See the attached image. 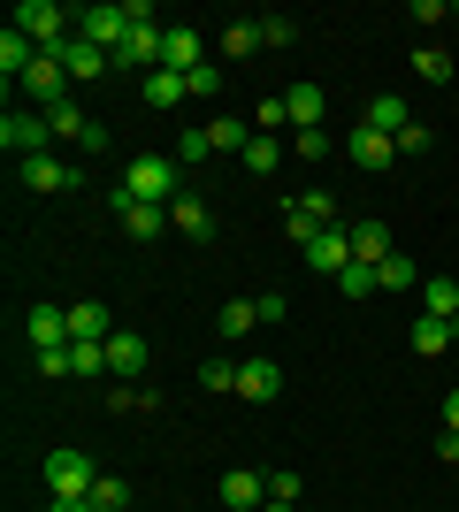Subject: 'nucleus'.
I'll return each instance as SVG.
<instances>
[{
    "instance_id": "f257e3e1",
    "label": "nucleus",
    "mask_w": 459,
    "mask_h": 512,
    "mask_svg": "<svg viewBox=\"0 0 459 512\" xmlns=\"http://www.w3.org/2000/svg\"><path fill=\"white\" fill-rule=\"evenodd\" d=\"M123 192L146 199V207H169V199H184V161H176V153H138L131 176H123Z\"/></svg>"
},
{
    "instance_id": "f03ea898",
    "label": "nucleus",
    "mask_w": 459,
    "mask_h": 512,
    "mask_svg": "<svg viewBox=\"0 0 459 512\" xmlns=\"http://www.w3.org/2000/svg\"><path fill=\"white\" fill-rule=\"evenodd\" d=\"M92 490H100L92 451H46V497H92Z\"/></svg>"
},
{
    "instance_id": "7ed1b4c3",
    "label": "nucleus",
    "mask_w": 459,
    "mask_h": 512,
    "mask_svg": "<svg viewBox=\"0 0 459 512\" xmlns=\"http://www.w3.org/2000/svg\"><path fill=\"white\" fill-rule=\"evenodd\" d=\"M69 23H77V16H69V8H54V0H23V8H16V31L39 46V54H54V46L69 39Z\"/></svg>"
},
{
    "instance_id": "20e7f679",
    "label": "nucleus",
    "mask_w": 459,
    "mask_h": 512,
    "mask_svg": "<svg viewBox=\"0 0 459 512\" xmlns=\"http://www.w3.org/2000/svg\"><path fill=\"white\" fill-rule=\"evenodd\" d=\"M131 31H138V23H131V8H123V0H108V8H77V39L108 46V54L131 39Z\"/></svg>"
},
{
    "instance_id": "39448f33",
    "label": "nucleus",
    "mask_w": 459,
    "mask_h": 512,
    "mask_svg": "<svg viewBox=\"0 0 459 512\" xmlns=\"http://www.w3.org/2000/svg\"><path fill=\"white\" fill-rule=\"evenodd\" d=\"M306 268H314V276H345L352 268V222H329V230L306 245Z\"/></svg>"
},
{
    "instance_id": "423d86ee",
    "label": "nucleus",
    "mask_w": 459,
    "mask_h": 512,
    "mask_svg": "<svg viewBox=\"0 0 459 512\" xmlns=\"http://www.w3.org/2000/svg\"><path fill=\"white\" fill-rule=\"evenodd\" d=\"M54 62H62L69 77H77V85H92V77H108V69H115V54H108V46H92V39H77V31H69V39L54 46Z\"/></svg>"
},
{
    "instance_id": "0eeeda50",
    "label": "nucleus",
    "mask_w": 459,
    "mask_h": 512,
    "mask_svg": "<svg viewBox=\"0 0 459 512\" xmlns=\"http://www.w3.org/2000/svg\"><path fill=\"white\" fill-rule=\"evenodd\" d=\"M46 138H54V123H46V115H16V107L0 115V146H16L23 161H31V153H46Z\"/></svg>"
},
{
    "instance_id": "6e6552de",
    "label": "nucleus",
    "mask_w": 459,
    "mask_h": 512,
    "mask_svg": "<svg viewBox=\"0 0 459 512\" xmlns=\"http://www.w3.org/2000/svg\"><path fill=\"white\" fill-rule=\"evenodd\" d=\"M23 344H31V352L69 344V306H31V314H23Z\"/></svg>"
},
{
    "instance_id": "1a4fd4ad",
    "label": "nucleus",
    "mask_w": 459,
    "mask_h": 512,
    "mask_svg": "<svg viewBox=\"0 0 459 512\" xmlns=\"http://www.w3.org/2000/svg\"><path fill=\"white\" fill-rule=\"evenodd\" d=\"M23 92H31V100H39L46 115H54V107L69 100V69L54 62V54H39V62H31V77H23Z\"/></svg>"
},
{
    "instance_id": "9d476101",
    "label": "nucleus",
    "mask_w": 459,
    "mask_h": 512,
    "mask_svg": "<svg viewBox=\"0 0 459 512\" xmlns=\"http://www.w3.org/2000/svg\"><path fill=\"white\" fill-rule=\"evenodd\" d=\"M23 184H31L39 199H54V192H77V169L54 161V153H31V161H23Z\"/></svg>"
},
{
    "instance_id": "9b49d317",
    "label": "nucleus",
    "mask_w": 459,
    "mask_h": 512,
    "mask_svg": "<svg viewBox=\"0 0 459 512\" xmlns=\"http://www.w3.org/2000/svg\"><path fill=\"white\" fill-rule=\"evenodd\" d=\"M345 153H352V161H360L368 176H383V169L398 161V138H383V130H368V123H360V130L345 138Z\"/></svg>"
},
{
    "instance_id": "f8f14e48",
    "label": "nucleus",
    "mask_w": 459,
    "mask_h": 512,
    "mask_svg": "<svg viewBox=\"0 0 459 512\" xmlns=\"http://www.w3.org/2000/svg\"><path fill=\"white\" fill-rule=\"evenodd\" d=\"M115 69H138V77H153V69H161V31H153V23H138L131 39L115 46Z\"/></svg>"
},
{
    "instance_id": "ddd939ff",
    "label": "nucleus",
    "mask_w": 459,
    "mask_h": 512,
    "mask_svg": "<svg viewBox=\"0 0 459 512\" xmlns=\"http://www.w3.org/2000/svg\"><path fill=\"white\" fill-rule=\"evenodd\" d=\"M46 123H54V138H69V146H77V153H92V146H108V130H100V123H92V115H77V107H54V115H46Z\"/></svg>"
},
{
    "instance_id": "4468645a",
    "label": "nucleus",
    "mask_w": 459,
    "mask_h": 512,
    "mask_svg": "<svg viewBox=\"0 0 459 512\" xmlns=\"http://www.w3.org/2000/svg\"><path fill=\"white\" fill-rule=\"evenodd\" d=\"M360 123H368V130H383V138H406V130H414V107L398 100V92H375Z\"/></svg>"
},
{
    "instance_id": "2eb2a0df",
    "label": "nucleus",
    "mask_w": 459,
    "mask_h": 512,
    "mask_svg": "<svg viewBox=\"0 0 459 512\" xmlns=\"http://www.w3.org/2000/svg\"><path fill=\"white\" fill-rule=\"evenodd\" d=\"M108 337H115V321H108V306H100V299L69 306V344H108Z\"/></svg>"
},
{
    "instance_id": "dca6fc26",
    "label": "nucleus",
    "mask_w": 459,
    "mask_h": 512,
    "mask_svg": "<svg viewBox=\"0 0 459 512\" xmlns=\"http://www.w3.org/2000/svg\"><path fill=\"white\" fill-rule=\"evenodd\" d=\"M115 207H123V230H131L138 245H153V237L169 230V207H146V199H131V192H115Z\"/></svg>"
},
{
    "instance_id": "f3484780",
    "label": "nucleus",
    "mask_w": 459,
    "mask_h": 512,
    "mask_svg": "<svg viewBox=\"0 0 459 512\" xmlns=\"http://www.w3.org/2000/svg\"><path fill=\"white\" fill-rule=\"evenodd\" d=\"M169 230H184V237H199V245H207V237H215V207H207L199 192L169 199Z\"/></svg>"
},
{
    "instance_id": "a211bd4d",
    "label": "nucleus",
    "mask_w": 459,
    "mask_h": 512,
    "mask_svg": "<svg viewBox=\"0 0 459 512\" xmlns=\"http://www.w3.org/2000/svg\"><path fill=\"white\" fill-rule=\"evenodd\" d=\"M138 367H146V337H138V329H115L108 337V375L115 383H138Z\"/></svg>"
},
{
    "instance_id": "6ab92c4d",
    "label": "nucleus",
    "mask_w": 459,
    "mask_h": 512,
    "mask_svg": "<svg viewBox=\"0 0 459 512\" xmlns=\"http://www.w3.org/2000/svg\"><path fill=\"white\" fill-rule=\"evenodd\" d=\"M276 390H284V367H276V360H245V367H238V398H253V406H268Z\"/></svg>"
},
{
    "instance_id": "aec40b11",
    "label": "nucleus",
    "mask_w": 459,
    "mask_h": 512,
    "mask_svg": "<svg viewBox=\"0 0 459 512\" xmlns=\"http://www.w3.org/2000/svg\"><path fill=\"white\" fill-rule=\"evenodd\" d=\"M161 69H176V77L207 69V54H199V31H161Z\"/></svg>"
},
{
    "instance_id": "412c9836",
    "label": "nucleus",
    "mask_w": 459,
    "mask_h": 512,
    "mask_svg": "<svg viewBox=\"0 0 459 512\" xmlns=\"http://www.w3.org/2000/svg\"><path fill=\"white\" fill-rule=\"evenodd\" d=\"M261 497H268V482L253 467H230V474H222V505H230V512H261Z\"/></svg>"
},
{
    "instance_id": "4be33fe9",
    "label": "nucleus",
    "mask_w": 459,
    "mask_h": 512,
    "mask_svg": "<svg viewBox=\"0 0 459 512\" xmlns=\"http://www.w3.org/2000/svg\"><path fill=\"white\" fill-rule=\"evenodd\" d=\"M31 62H39V46L8 23V31H0V69H8V85H23V77H31Z\"/></svg>"
},
{
    "instance_id": "5701e85b",
    "label": "nucleus",
    "mask_w": 459,
    "mask_h": 512,
    "mask_svg": "<svg viewBox=\"0 0 459 512\" xmlns=\"http://www.w3.org/2000/svg\"><path fill=\"white\" fill-rule=\"evenodd\" d=\"M352 260H360V268H383V260H391V230H383V222H352Z\"/></svg>"
},
{
    "instance_id": "b1692460",
    "label": "nucleus",
    "mask_w": 459,
    "mask_h": 512,
    "mask_svg": "<svg viewBox=\"0 0 459 512\" xmlns=\"http://www.w3.org/2000/svg\"><path fill=\"white\" fill-rule=\"evenodd\" d=\"M245 146H253V130H245L238 115H215V123H207V153H238L245 161Z\"/></svg>"
},
{
    "instance_id": "393cba45",
    "label": "nucleus",
    "mask_w": 459,
    "mask_h": 512,
    "mask_svg": "<svg viewBox=\"0 0 459 512\" xmlns=\"http://www.w3.org/2000/svg\"><path fill=\"white\" fill-rule=\"evenodd\" d=\"M284 107H291V130H322V85H291Z\"/></svg>"
},
{
    "instance_id": "a878e982",
    "label": "nucleus",
    "mask_w": 459,
    "mask_h": 512,
    "mask_svg": "<svg viewBox=\"0 0 459 512\" xmlns=\"http://www.w3.org/2000/svg\"><path fill=\"white\" fill-rule=\"evenodd\" d=\"M421 306L437 321H459V283L452 276H421Z\"/></svg>"
},
{
    "instance_id": "bb28decb",
    "label": "nucleus",
    "mask_w": 459,
    "mask_h": 512,
    "mask_svg": "<svg viewBox=\"0 0 459 512\" xmlns=\"http://www.w3.org/2000/svg\"><path fill=\"white\" fill-rule=\"evenodd\" d=\"M253 329H261V306H253V299H230L215 314V337H253Z\"/></svg>"
},
{
    "instance_id": "cd10ccee",
    "label": "nucleus",
    "mask_w": 459,
    "mask_h": 512,
    "mask_svg": "<svg viewBox=\"0 0 459 512\" xmlns=\"http://www.w3.org/2000/svg\"><path fill=\"white\" fill-rule=\"evenodd\" d=\"M421 352V360H444V344H452V321H437V314H421L414 321V337H406Z\"/></svg>"
},
{
    "instance_id": "c85d7f7f",
    "label": "nucleus",
    "mask_w": 459,
    "mask_h": 512,
    "mask_svg": "<svg viewBox=\"0 0 459 512\" xmlns=\"http://www.w3.org/2000/svg\"><path fill=\"white\" fill-rule=\"evenodd\" d=\"M284 138H268V130H253V146H245V169H253V176H276V161H284Z\"/></svg>"
},
{
    "instance_id": "c756f323",
    "label": "nucleus",
    "mask_w": 459,
    "mask_h": 512,
    "mask_svg": "<svg viewBox=\"0 0 459 512\" xmlns=\"http://www.w3.org/2000/svg\"><path fill=\"white\" fill-rule=\"evenodd\" d=\"M69 375H77V383H100V375H108V344H69Z\"/></svg>"
},
{
    "instance_id": "7c9ffc66",
    "label": "nucleus",
    "mask_w": 459,
    "mask_h": 512,
    "mask_svg": "<svg viewBox=\"0 0 459 512\" xmlns=\"http://www.w3.org/2000/svg\"><path fill=\"white\" fill-rule=\"evenodd\" d=\"M138 85H146V107H176L184 92H192L184 77H176V69H153V77H138Z\"/></svg>"
},
{
    "instance_id": "2f4dec72",
    "label": "nucleus",
    "mask_w": 459,
    "mask_h": 512,
    "mask_svg": "<svg viewBox=\"0 0 459 512\" xmlns=\"http://www.w3.org/2000/svg\"><path fill=\"white\" fill-rule=\"evenodd\" d=\"M222 54H230V62L261 54V23H222Z\"/></svg>"
},
{
    "instance_id": "473e14b6",
    "label": "nucleus",
    "mask_w": 459,
    "mask_h": 512,
    "mask_svg": "<svg viewBox=\"0 0 459 512\" xmlns=\"http://www.w3.org/2000/svg\"><path fill=\"white\" fill-rule=\"evenodd\" d=\"M375 276H383V291H421V268H414L406 253H391L383 268H375Z\"/></svg>"
},
{
    "instance_id": "72a5a7b5",
    "label": "nucleus",
    "mask_w": 459,
    "mask_h": 512,
    "mask_svg": "<svg viewBox=\"0 0 459 512\" xmlns=\"http://www.w3.org/2000/svg\"><path fill=\"white\" fill-rule=\"evenodd\" d=\"M337 291H345V299H375V291H383V276H375V268H360V260H352L345 276H337Z\"/></svg>"
},
{
    "instance_id": "f704fd0d",
    "label": "nucleus",
    "mask_w": 459,
    "mask_h": 512,
    "mask_svg": "<svg viewBox=\"0 0 459 512\" xmlns=\"http://www.w3.org/2000/svg\"><path fill=\"white\" fill-rule=\"evenodd\" d=\"M414 69L429 77V85H452V54H444V46H421V54H414Z\"/></svg>"
},
{
    "instance_id": "c9c22d12",
    "label": "nucleus",
    "mask_w": 459,
    "mask_h": 512,
    "mask_svg": "<svg viewBox=\"0 0 459 512\" xmlns=\"http://www.w3.org/2000/svg\"><path fill=\"white\" fill-rule=\"evenodd\" d=\"M291 153H299V161H322V153H337V146H329V130H291Z\"/></svg>"
},
{
    "instance_id": "e433bc0d",
    "label": "nucleus",
    "mask_w": 459,
    "mask_h": 512,
    "mask_svg": "<svg viewBox=\"0 0 459 512\" xmlns=\"http://www.w3.org/2000/svg\"><path fill=\"white\" fill-rule=\"evenodd\" d=\"M92 505H100V512H123V505H131V482H115V474H100V490H92Z\"/></svg>"
},
{
    "instance_id": "4c0bfd02",
    "label": "nucleus",
    "mask_w": 459,
    "mask_h": 512,
    "mask_svg": "<svg viewBox=\"0 0 459 512\" xmlns=\"http://www.w3.org/2000/svg\"><path fill=\"white\" fill-rule=\"evenodd\" d=\"M199 390H238V367H230V360H207V367H199Z\"/></svg>"
},
{
    "instance_id": "58836bf2",
    "label": "nucleus",
    "mask_w": 459,
    "mask_h": 512,
    "mask_svg": "<svg viewBox=\"0 0 459 512\" xmlns=\"http://www.w3.org/2000/svg\"><path fill=\"white\" fill-rule=\"evenodd\" d=\"M291 39H299V23H291V16H261V46H291Z\"/></svg>"
},
{
    "instance_id": "ea45409f",
    "label": "nucleus",
    "mask_w": 459,
    "mask_h": 512,
    "mask_svg": "<svg viewBox=\"0 0 459 512\" xmlns=\"http://www.w3.org/2000/svg\"><path fill=\"white\" fill-rule=\"evenodd\" d=\"M176 161H184V169H199V161H207V130H184V138H176Z\"/></svg>"
},
{
    "instance_id": "a19ab883",
    "label": "nucleus",
    "mask_w": 459,
    "mask_h": 512,
    "mask_svg": "<svg viewBox=\"0 0 459 512\" xmlns=\"http://www.w3.org/2000/svg\"><path fill=\"white\" fill-rule=\"evenodd\" d=\"M39 375H46V383H62V375H69V344H54V352H39Z\"/></svg>"
},
{
    "instance_id": "79ce46f5",
    "label": "nucleus",
    "mask_w": 459,
    "mask_h": 512,
    "mask_svg": "<svg viewBox=\"0 0 459 512\" xmlns=\"http://www.w3.org/2000/svg\"><path fill=\"white\" fill-rule=\"evenodd\" d=\"M284 123H291V107H284V100H261V123H253V130H268V138H276Z\"/></svg>"
},
{
    "instance_id": "37998d69",
    "label": "nucleus",
    "mask_w": 459,
    "mask_h": 512,
    "mask_svg": "<svg viewBox=\"0 0 459 512\" xmlns=\"http://www.w3.org/2000/svg\"><path fill=\"white\" fill-rule=\"evenodd\" d=\"M268 497H276V505H299V474H268Z\"/></svg>"
},
{
    "instance_id": "c03bdc74",
    "label": "nucleus",
    "mask_w": 459,
    "mask_h": 512,
    "mask_svg": "<svg viewBox=\"0 0 459 512\" xmlns=\"http://www.w3.org/2000/svg\"><path fill=\"white\" fill-rule=\"evenodd\" d=\"M429 146H437V130H429V123H414L406 138H398V153H429Z\"/></svg>"
},
{
    "instance_id": "a18cd8bd",
    "label": "nucleus",
    "mask_w": 459,
    "mask_h": 512,
    "mask_svg": "<svg viewBox=\"0 0 459 512\" xmlns=\"http://www.w3.org/2000/svg\"><path fill=\"white\" fill-rule=\"evenodd\" d=\"M437 451H444V467H459V428H444V436H437Z\"/></svg>"
},
{
    "instance_id": "49530a36",
    "label": "nucleus",
    "mask_w": 459,
    "mask_h": 512,
    "mask_svg": "<svg viewBox=\"0 0 459 512\" xmlns=\"http://www.w3.org/2000/svg\"><path fill=\"white\" fill-rule=\"evenodd\" d=\"M46 512H100V505H92V497H54Z\"/></svg>"
},
{
    "instance_id": "de8ad7c7",
    "label": "nucleus",
    "mask_w": 459,
    "mask_h": 512,
    "mask_svg": "<svg viewBox=\"0 0 459 512\" xmlns=\"http://www.w3.org/2000/svg\"><path fill=\"white\" fill-rule=\"evenodd\" d=\"M444 428H459V390H444Z\"/></svg>"
},
{
    "instance_id": "09e8293b",
    "label": "nucleus",
    "mask_w": 459,
    "mask_h": 512,
    "mask_svg": "<svg viewBox=\"0 0 459 512\" xmlns=\"http://www.w3.org/2000/svg\"><path fill=\"white\" fill-rule=\"evenodd\" d=\"M261 512H291V505H276V497H268V505H261Z\"/></svg>"
}]
</instances>
